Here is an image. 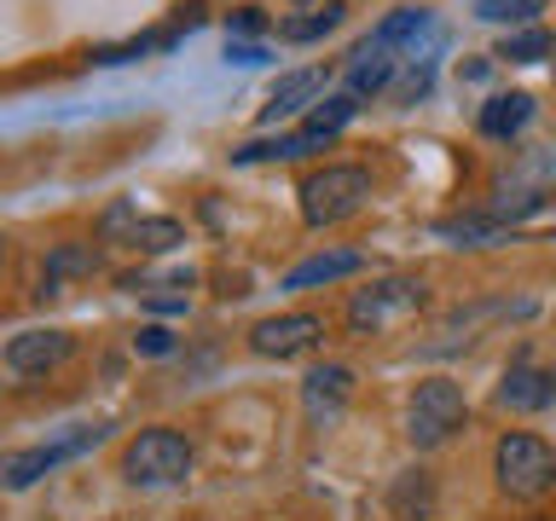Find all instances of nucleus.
<instances>
[{"mask_svg":"<svg viewBox=\"0 0 556 521\" xmlns=\"http://www.w3.org/2000/svg\"><path fill=\"white\" fill-rule=\"evenodd\" d=\"M365 198H371V174L354 168V163H330L319 174L302 180V215L307 226H337L348 215H359Z\"/></svg>","mask_w":556,"mask_h":521,"instance_id":"nucleus-1","label":"nucleus"},{"mask_svg":"<svg viewBox=\"0 0 556 521\" xmlns=\"http://www.w3.org/2000/svg\"><path fill=\"white\" fill-rule=\"evenodd\" d=\"M122 475L134 486H174L191 475V441L174 429H139L122 446Z\"/></svg>","mask_w":556,"mask_h":521,"instance_id":"nucleus-2","label":"nucleus"},{"mask_svg":"<svg viewBox=\"0 0 556 521\" xmlns=\"http://www.w3.org/2000/svg\"><path fill=\"white\" fill-rule=\"evenodd\" d=\"M464 389L458 382H446V377H434V382H417V394H412V406H406V441L417 452H429V446H446L452 434L464 429Z\"/></svg>","mask_w":556,"mask_h":521,"instance_id":"nucleus-3","label":"nucleus"},{"mask_svg":"<svg viewBox=\"0 0 556 521\" xmlns=\"http://www.w3.org/2000/svg\"><path fill=\"white\" fill-rule=\"evenodd\" d=\"M493 469L510 498H545L556 486V446L539 441V434H504L493 452Z\"/></svg>","mask_w":556,"mask_h":521,"instance_id":"nucleus-4","label":"nucleus"},{"mask_svg":"<svg viewBox=\"0 0 556 521\" xmlns=\"http://www.w3.org/2000/svg\"><path fill=\"white\" fill-rule=\"evenodd\" d=\"M424 302H429V290L417 284V278H377V284H365L354 302H348V330H354V336H377V330L424 313Z\"/></svg>","mask_w":556,"mask_h":521,"instance_id":"nucleus-5","label":"nucleus"},{"mask_svg":"<svg viewBox=\"0 0 556 521\" xmlns=\"http://www.w3.org/2000/svg\"><path fill=\"white\" fill-rule=\"evenodd\" d=\"M551 186H556V151H521V156H516V168H510V174H498L493 208H486V215H498V220L533 215V208L545 203V191H551Z\"/></svg>","mask_w":556,"mask_h":521,"instance_id":"nucleus-6","label":"nucleus"},{"mask_svg":"<svg viewBox=\"0 0 556 521\" xmlns=\"http://www.w3.org/2000/svg\"><path fill=\"white\" fill-rule=\"evenodd\" d=\"M99 441H104V423H76L70 434H59V441H47V446L12 452V458H7V469H0V481H7L12 493H24V486H35L41 475H52L59 463L81 458V452H93Z\"/></svg>","mask_w":556,"mask_h":521,"instance_id":"nucleus-7","label":"nucleus"},{"mask_svg":"<svg viewBox=\"0 0 556 521\" xmlns=\"http://www.w3.org/2000/svg\"><path fill=\"white\" fill-rule=\"evenodd\" d=\"M319 336H325V319H313V313H278V319H261L250 330V347L261 359H295Z\"/></svg>","mask_w":556,"mask_h":521,"instance_id":"nucleus-8","label":"nucleus"},{"mask_svg":"<svg viewBox=\"0 0 556 521\" xmlns=\"http://www.w3.org/2000/svg\"><path fill=\"white\" fill-rule=\"evenodd\" d=\"M348 394H354V371L348 365H319V371L302 377V411L313 429H330L348 411Z\"/></svg>","mask_w":556,"mask_h":521,"instance_id":"nucleus-9","label":"nucleus"},{"mask_svg":"<svg viewBox=\"0 0 556 521\" xmlns=\"http://www.w3.org/2000/svg\"><path fill=\"white\" fill-rule=\"evenodd\" d=\"M76 354V336L70 330H17L7 342V365L17 377H47L52 365H64Z\"/></svg>","mask_w":556,"mask_h":521,"instance_id":"nucleus-10","label":"nucleus"},{"mask_svg":"<svg viewBox=\"0 0 556 521\" xmlns=\"http://www.w3.org/2000/svg\"><path fill=\"white\" fill-rule=\"evenodd\" d=\"M498 399L510 411H545V406H556V377L539 371V365H510L498 382Z\"/></svg>","mask_w":556,"mask_h":521,"instance_id":"nucleus-11","label":"nucleus"},{"mask_svg":"<svg viewBox=\"0 0 556 521\" xmlns=\"http://www.w3.org/2000/svg\"><path fill=\"white\" fill-rule=\"evenodd\" d=\"M348 59H354V64H348V93H354V99L389 93L394 76H400V59H394V52H382V47H371V41H359Z\"/></svg>","mask_w":556,"mask_h":521,"instance_id":"nucleus-12","label":"nucleus"},{"mask_svg":"<svg viewBox=\"0 0 556 521\" xmlns=\"http://www.w3.org/2000/svg\"><path fill=\"white\" fill-rule=\"evenodd\" d=\"M359 267H365V260L354 250H319V255L295 260V267L285 272V290H319V284H337V278L359 272Z\"/></svg>","mask_w":556,"mask_h":521,"instance_id":"nucleus-13","label":"nucleus"},{"mask_svg":"<svg viewBox=\"0 0 556 521\" xmlns=\"http://www.w3.org/2000/svg\"><path fill=\"white\" fill-rule=\"evenodd\" d=\"M319 93H325V69H295V76H285V81L273 87V99H267V111H261V122H278V116L307 111Z\"/></svg>","mask_w":556,"mask_h":521,"instance_id":"nucleus-14","label":"nucleus"},{"mask_svg":"<svg viewBox=\"0 0 556 521\" xmlns=\"http://www.w3.org/2000/svg\"><path fill=\"white\" fill-rule=\"evenodd\" d=\"M533 122V99L528 93H498V99H486V111H481V134L486 139H510L521 134Z\"/></svg>","mask_w":556,"mask_h":521,"instance_id":"nucleus-15","label":"nucleus"},{"mask_svg":"<svg viewBox=\"0 0 556 521\" xmlns=\"http://www.w3.org/2000/svg\"><path fill=\"white\" fill-rule=\"evenodd\" d=\"M434 232L446 243H458V250H493V243H504V220L498 215H452Z\"/></svg>","mask_w":556,"mask_h":521,"instance_id":"nucleus-16","label":"nucleus"},{"mask_svg":"<svg viewBox=\"0 0 556 521\" xmlns=\"http://www.w3.org/2000/svg\"><path fill=\"white\" fill-rule=\"evenodd\" d=\"M354 111H359V99H354V93H330V99H319V104L307 111L302 134L313 139V145H325V139H337L348 122H354Z\"/></svg>","mask_w":556,"mask_h":521,"instance_id":"nucleus-17","label":"nucleus"},{"mask_svg":"<svg viewBox=\"0 0 556 521\" xmlns=\"http://www.w3.org/2000/svg\"><path fill=\"white\" fill-rule=\"evenodd\" d=\"M342 24V7L337 0H330V7H313V12H302V17H285V24H278V41H325L330 29Z\"/></svg>","mask_w":556,"mask_h":521,"instance_id":"nucleus-18","label":"nucleus"},{"mask_svg":"<svg viewBox=\"0 0 556 521\" xmlns=\"http://www.w3.org/2000/svg\"><path fill=\"white\" fill-rule=\"evenodd\" d=\"M99 267V255L93 250H76V243H64V250H52L47 255V278H41V295H59L64 278H76V272H93Z\"/></svg>","mask_w":556,"mask_h":521,"instance_id":"nucleus-19","label":"nucleus"},{"mask_svg":"<svg viewBox=\"0 0 556 521\" xmlns=\"http://www.w3.org/2000/svg\"><path fill=\"white\" fill-rule=\"evenodd\" d=\"M313 151L307 134H290V139H255V145H238L232 163H285V156H302Z\"/></svg>","mask_w":556,"mask_h":521,"instance_id":"nucleus-20","label":"nucleus"},{"mask_svg":"<svg viewBox=\"0 0 556 521\" xmlns=\"http://www.w3.org/2000/svg\"><path fill=\"white\" fill-rule=\"evenodd\" d=\"M174 243H186V232H180V220H168V215H146L134 226V250H146V255H163Z\"/></svg>","mask_w":556,"mask_h":521,"instance_id":"nucleus-21","label":"nucleus"},{"mask_svg":"<svg viewBox=\"0 0 556 521\" xmlns=\"http://www.w3.org/2000/svg\"><path fill=\"white\" fill-rule=\"evenodd\" d=\"M545 52H551V35L533 24V29H516V35H504L493 59H510V64H539Z\"/></svg>","mask_w":556,"mask_h":521,"instance_id":"nucleus-22","label":"nucleus"},{"mask_svg":"<svg viewBox=\"0 0 556 521\" xmlns=\"http://www.w3.org/2000/svg\"><path fill=\"white\" fill-rule=\"evenodd\" d=\"M539 12H545V0H476L481 24H528Z\"/></svg>","mask_w":556,"mask_h":521,"instance_id":"nucleus-23","label":"nucleus"},{"mask_svg":"<svg viewBox=\"0 0 556 521\" xmlns=\"http://www.w3.org/2000/svg\"><path fill=\"white\" fill-rule=\"evenodd\" d=\"M139 220H146V215H139V208L128 203V198H122V203H111V208H104V220H99V238L104 243H134V226Z\"/></svg>","mask_w":556,"mask_h":521,"instance_id":"nucleus-24","label":"nucleus"},{"mask_svg":"<svg viewBox=\"0 0 556 521\" xmlns=\"http://www.w3.org/2000/svg\"><path fill=\"white\" fill-rule=\"evenodd\" d=\"M151 47H163V35H139V41H122V47H99L93 59L99 64H128V59H146Z\"/></svg>","mask_w":556,"mask_h":521,"instance_id":"nucleus-25","label":"nucleus"},{"mask_svg":"<svg viewBox=\"0 0 556 521\" xmlns=\"http://www.w3.org/2000/svg\"><path fill=\"white\" fill-rule=\"evenodd\" d=\"M134 347H139V354H146V359H163L168 347H174V336H168L163 325H146V330H139V336H134Z\"/></svg>","mask_w":556,"mask_h":521,"instance_id":"nucleus-26","label":"nucleus"},{"mask_svg":"<svg viewBox=\"0 0 556 521\" xmlns=\"http://www.w3.org/2000/svg\"><path fill=\"white\" fill-rule=\"evenodd\" d=\"M273 24H267V12H261V7H238L232 12V41H238V35H267Z\"/></svg>","mask_w":556,"mask_h":521,"instance_id":"nucleus-27","label":"nucleus"},{"mask_svg":"<svg viewBox=\"0 0 556 521\" xmlns=\"http://www.w3.org/2000/svg\"><path fill=\"white\" fill-rule=\"evenodd\" d=\"M226 59H232V64H267V47H255V41H232V35H226Z\"/></svg>","mask_w":556,"mask_h":521,"instance_id":"nucleus-28","label":"nucleus"},{"mask_svg":"<svg viewBox=\"0 0 556 521\" xmlns=\"http://www.w3.org/2000/svg\"><path fill=\"white\" fill-rule=\"evenodd\" d=\"M295 7H330V0H295Z\"/></svg>","mask_w":556,"mask_h":521,"instance_id":"nucleus-29","label":"nucleus"}]
</instances>
